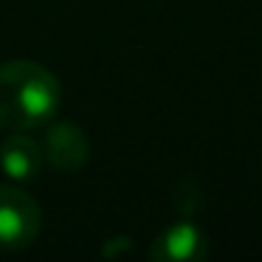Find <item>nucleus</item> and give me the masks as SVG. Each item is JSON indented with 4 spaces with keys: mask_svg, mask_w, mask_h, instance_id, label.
<instances>
[{
    "mask_svg": "<svg viewBox=\"0 0 262 262\" xmlns=\"http://www.w3.org/2000/svg\"><path fill=\"white\" fill-rule=\"evenodd\" d=\"M46 138H42V158H48L59 172H76L82 169V164L88 161V138L85 133L79 130L71 121H59V124H51L48 121Z\"/></svg>",
    "mask_w": 262,
    "mask_h": 262,
    "instance_id": "obj_3",
    "label": "nucleus"
},
{
    "mask_svg": "<svg viewBox=\"0 0 262 262\" xmlns=\"http://www.w3.org/2000/svg\"><path fill=\"white\" fill-rule=\"evenodd\" d=\"M0 169L14 181H31L42 169V147L26 133H12L0 144Z\"/></svg>",
    "mask_w": 262,
    "mask_h": 262,
    "instance_id": "obj_5",
    "label": "nucleus"
},
{
    "mask_svg": "<svg viewBox=\"0 0 262 262\" xmlns=\"http://www.w3.org/2000/svg\"><path fill=\"white\" fill-rule=\"evenodd\" d=\"M59 107V82L42 65L17 59L0 65V127L29 133L46 127Z\"/></svg>",
    "mask_w": 262,
    "mask_h": 262,
    "instance_id": "obj_1",
    "label": "nucleus"
},
{
    "mask_svg": "<svg viewBox=\"0 0 262 262\" xmlns=\"http://www.w3.org/2000/svg\"><path fill=\"white\" fill-rule=\"evenodd\" d=\"M209 254L206 248V237L198 226L192 223H175L169 226L158 239L152 243L149 256L158 262H192V259H203Z\"/></svg>",
    "mask_w": 262,
    "mask_h": 262,
    "instance_id": "obj_4",
    "label": "nucleus"
},
{
    "mask_svg": "<svg viewBox=\"0 0 262 262\" xmlns=\"http://www.w3.org/2000/svg\"><path fill=\"white\" fill-rule=\"evenodd\" d=\"M42 211L26 192L0 186V251H20L40 234Z\"/></svg>",
    "mask_w": 262,
    "mask_h": 262,
    "instance_id": "obj_2",
    "label": "nucleus"
}]
</instances>
